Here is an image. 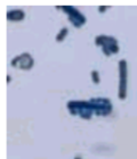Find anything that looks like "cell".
<instances>
[{"label":"cell","instance_id":"52a82bcc","mask_svg":"<svg viewBox=\"0 0 137 159\" xmlns=\"http://www.w3.org/2000/svg\"><path fill=\"white\" fill-rule=\"evenodd\" d=\"M7 20L10 22H21L25 18V11L22 9H13L7 11Z\"/></svg>","mask_w":137,"mask_h":159},{"label":"cell","instance_id":"8fae6325","mask_svg":"<svg viewBox=\"0 0 137 159\" xmlns=\"http://www.w3.org/2000/svg\"><path fill=\"white\" fill-rule=\"evenodd\" d=\"M7 82H8V83L10 82V76H9V75H8V77H7Z\"/></svg>","mask_w":137,"mask_h":159},{"label":"cell","instance_id":"ba28073f","mask_svg":"<svg viewBox=\"0 0 137 159\" xmlns=\"http://www.w3.org/2000/svg\"><path fill=\"white\" fill-rule=\"evenodd\" d=\"M67 34H69V30H67L66 27H63V29H61L60 32L57 33L56 38H55V41L56 42H63L65 38L67 37Z\"/></svg>","mask_w":137,"mask_h":159},{"label":"cell","instance_id":"7a4b0ae2","mask_svg":"<svg viewBox=\"0 0 137 159\" xmlns=\"http://www.w3.org/2000/svg\"><path fill=\"white\" fill-rule=\"evenodd\" d=\"M95 43H96V46L102 48V51L106 57L115 55L120 50L117 39L114 37H111V35H104V34L97 35L95 39Z\"/></svg>","mask_w":137,"mask_h":159},{"label":"cell","instance_id":"5b68a950","mask_svg":"<svg viewBox=\"0 0 137 159\" xmlns=\"http://www.w3.org/2000/svg\"><path fill=\"white\" fill-rule=\"evenodd\" d=\"M57 9L63 10L64 13L69 16L70 23L77 29H80L82 25L87 23V18L84 14H81L79 10L73 6H56Z\"/></svg>","mask_w":137,"mask_h":159},{"label":"cell","instance_id":"30bf717a","mask_svg":"<svg viewBox=\"0 0 137 159\" xmlns=\"http://www.w3.org/2000/svg\"><path fill=\"white\" fill-rule=\"evenodd\" d=\"M107 8H109L107 6H100L98 7V10H100V13H105V10H106Z\"/></svg>","mask_w":137,"mask_h":159},{"label":"cell","instance_id":"8992f818","mask_svg":"<svg viewBox=\"0 0 137 159\" xmlns=\"http://www.w3.org/2000/svg\"><path fill=\"white\" fill-rule=\"evenodd\" d=\"M12 66L15 68H20L23 70H30L33 68L34 59L29 52H23L22 55H18L12 60Z\"/></svg>","mask_w":137,"mask_h":159},{"label":"cell","instance_id":"6da1fadb","mask_svg":"<svg viewBox=\"0 0 137 159\" xmlns=\"http://www.w3.org/2000/svg\"><path fill=\"white\" fill-rule=\"evenodd\" d=\"M67 109L70 111L71 115L73 116H80L82 119H91L94 114L93 107H91L89 101L85 100H71L66 105Z\"/></svg>","mask_w":137,"mask_h":159},{"label":"cell","instance_id":"7c38bea8","mask_svg":"<svg viewBox=\"0 0 137 159\" xmlns=\"http://www.w3.org/2000/svg\"><path fill=\"white\" fill-rule=\"evenodd\" d=\"M74 159H82L80 156H77V157H74Z\"/></svg>","mask_w":137,"mask_h":159},{"label":"cell","instance_id":"277c9868","mask_svg":"<svg viewBox=\"0 0 137 159\" xmlns=\"http://www.w3.org/2000/svg\"><path fill=\"white\" fill-rule=\"evenodd\" d=\"M119 90L118 98L125 100L127 98V79H128V64L126 59L119 60Z\"/></svg>","mask_w":137,"mask_h":159},{"label":"cell","instance_id":"9c48e42d","mask_svg":"<svg viewBox=\"0 0 137 159\" xmlns=\"http://www.w3.org/2000/svg\"><path fill=\"white\" fill-rule=\"evenodd\" d=\"M91 81H93L94 84H100V73L97 70H91Z\"/></svg>","mask_w":137,"mask_h":159},{"label":"cell","instance_id":"3957f363","mask_svg":"<svg viewBox=\"0 0 137 159\" xmlns=\"http://www.w3.org/2000/svg\"><path fill=\"white\" fill-rule=\"evenodd\" d=\"M89 102L97 116H109L113 110V105L109 98H91Z\"/></svg>","mask_w":137,"mask_h":159}]
</instances>
